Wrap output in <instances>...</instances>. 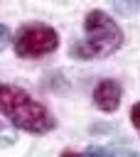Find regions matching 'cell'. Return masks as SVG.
Here are the masks:
<instances>
[{
  "mask_svg": "<svg viewBox=\"0 0 140 157\" xmlns=\"http://www.w3.org/2000/svg\"><path fill=\"white\" fill-rule=\"evenodd\" d=\"M0 115H5L17 130L29 135H47L56 128L54 113L42 101H37L22 86L2 81H0Z\"/></svg>",
  "mask_w": 140,
  "mask_h": 157,
  "instance_id": "obj_1",
  "label": "cell"
},
{
  "mask_svg": "<svg viewBox=\"0 0 140 157\" xmlns=\"http://www.w3.org/2000/svg\"><path fill=\"white\" fill-rule=\"evenodd\" d=\"M123 47L120 25L103 10H88L84 17V37L69 47V56L76 61H96L115 54Z\"/></svg>",
  "mask_w": 140,
  "mask_h": 157,
  "instance_id": "obj_2",
  "label": "cell"
},
{
  "mask_svg": "<svg viewBox=\"0 0 140 157\" xmlns=\"http://www.w3.org/2000/svg\"><path fill=\"white\" fill-rule=\"evenodd\" d=\"M12 49L20 59H42L59 49V34L52 25L25 22L12 34Z\"/></svg>",
  "mask_w": 140,
  "mask_h": 157,
  "instance_id": "obj_3",
  "label": "cell"
},
{
  "mask_svg": "<svg viewBox=\"0 0 140 157\" xmlns=\"http://www.w3.org/2000/svg\"><path fill=\"white\" fill-rule=\"evenodd\" d=\"M91 101L98 110L103 113H113L118 110L120 101H123V86L115 81V78H101L96 86H93V93H91Z\"/></svg>",
  "mask_w": 140,
  "mask_h": 157,
  "instance_id": "obj_4",
  "label": "cell"
},
{
  "mask_svg": "<svg viewBox=\"0 0 140 157\" xmlns=\"http://www.w3.org/2000/svg\"><path fill=\"white\" fill-rule=\"evenodd\" d=\"M113 7H115L118 15L130 17V15H135L140 10V0H113Z\"/></svg>",
  "mask_w": 140,
  "mask_h": 157,
  "instance_id": "obj_5",
  "label": "cell"
},
{
  "mask_svg": "<svg viewBox=\"0 0 140 157\" xmlns=\"http://www.w3.org/2000/svg\"><path fill=\"white\" fill-rule=\"evenodd\" d=\"M81 157H111V150H108V147L91 145V147H86V152H84Z\"/></svg>",
  "mask_w": 140,
  "mask_h": 157,
  "instance_id": "obj_6",
  "label": "cell"
},
{
  "mask_svg": "<svg viewBox=\"0 0 140 157\" xmlns=\"http://www.w3.org/2000/svg\"><path fill=\"white\" fill-rule=\"evenodd\" d=\"M111 157H140L135 150H130V147H113L111 150Z\"/></svg>",
  "mask_w": 140,
  "mask_h": 157,
  "instance_id": "obj_7",
  "label": "cell"
},
{
  "mask_svg": "<svg viewBox=\"0 0 140 157\" xmlns=\"http://www.w3.org/2000/svg\"><path fill=\"white\" fill-rule=\"evenodd\" d=\"M130 123H133V128L140 132V101L133 103V108H130Z\"/></svg>",
  "mask_w": 140,
  "mask_h": 157,
  "instance_id": "obj_8",
  "label": "cell"
},
{
  "mask_svg": "<svg viewBox=\"0 0 140 157\" xmlns=\"http://www.w3.org/2000/svg\"><path fill=\"white\" fill-rule=\"evenodd\" d=\"M7 44H12V34H10V29H7L5 25H0V52H2Z\"/></svg>",
  "mask_w": 140,
  "mask_h": 157,
  "instance_id": "obj_9",
  "label": "cell"
},
{
  "mask_svg": "<svg viewBox=\"0 0 140 157\" xmlns=\"http://www.w3.org/2000/svg\"><path fill=\"white\" fill-rule=\"evenodd\" d=\"M59 157H81V155H79V152H74V150H64Z\"/></svg>",
  "mask_w": 140,
  "mask_h": 157,
  "instance_id": "obj_10",
  "label": "cell"
}]
</instances>
